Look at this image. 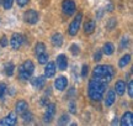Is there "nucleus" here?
Listing matches in <instances>:
<instances>
[{
  "mask_svg": "<svg viewBox=\"0 0 133 126\" xmlns=\"http://www.w3.org/2000/svg\"><path fill=\"white\" fill-rule=\"evenodd\" d=\"M30 0H16V3L19 4V6H25V5L29 3Z\"/></svg>",
  "mask_w": 133,
  "mask_h": 126,
  "instance_id": "38",
  "label": "nucleus"
},
{
  "mask_svg": "<svg viewBox=\"0 0 133 126\" xmlns=\"http://www.w3.org/2000/svg\"><path fill=\"white\" fill-rule=\"evenodd\" d=\"M128 43H129V39L127 36H123L122 40H121V48H126L128 46Z\"/></svg>",
  "mask_w": 133,
  "mask_h": 126,
  "instance_id": "32",
  "label": "nucleus"
},
{
  "mask_svg": "<svg viewBox=\"0 0 133 126\" xmlns=\"http://www.w3.org/2000/svg\"><path fill=\"white\" fill-rule=\"evenodd\" d=\"M17 122V116L15 112H10L8 116H5L1 121H0V125L1 126H11V125H15Z\"/></svg>",
  "mask_w": 133,
  "mask_h": 126,
  "instance_id": "9",
  "label": "nucleus"
},
{
  "mask_svg": "<svg viewBox=\"0 0 133 126\" xmlns=\"http://www.w3.org/2000/svg\"><path fill=\"white\" fill-rule=\"evenodd\" d=\"M62 10H63V14L66 15V16H71L73 14H75L76 5L74 3V0H63Z\"/></svg>",
  "mask_w": 133,
  "mask_h": 126,
  "instance_id": "5",
  "label": "nucleus"
},
{
  "mask_svg": "<svg viewBox=\"0 0 133 126\" xmlns=\"http://www.w3.org/2000/svg\"><path fill=\"white\" fill-rule=\"evenodd\" d=\"M107 88V83L99 80L96 78H92L89 82V88H88V95L91 100L94 102H100L104 99V94Z\"/></svg>",
  "mask_w": 133,
  "mask_h": 126,
  "instance_id": "1",
  "label": "nucleus"
},
{
  "mask_svg": "<svg viewBox=\"0 0 133 126\" xmlns=\"http://www.w3.org/2000/svg\"><path fill=\"white\" fill-rule=\"evenodd\" d=\"M56 63H57L58 69H59V71H64V69H66V67H68V59H66L65 54H59V56L57 57Z\"/></svg>",
  "mask_w": 133,
  "mask_h": 126,
  "instance_id": "12",
  "label": "nucleus"
},
{
  "mask_svg": "<svg viewBox=\"0 0 133 126\" xmlns=\"http://www.w3.org/2000/svg\"><path fill=\"white\" fill-rule=\"evenodd\" d=\"M129 62H131V54H124L123 57L119 59V62H118L119 68H124Z\"/></svg>",
  "mask_w": 133,
  "mask_h": 126,
  "instance_id": "22",
  "label": "nucleus"
},
{
  "mask_svg": "<svg viewBox=\"0 0 133 126\" xmlns=\"http://www.w3.org/2000/svg\"><path fill=\"white\" fill-rule=\"evenodd\" d=\"M70 52L73 56H78V54L80 53V48H79V46L76 43H73L70 46Z\"/></svg>",
  "mask_w": 133,
  "mask_h": 126,
  "instance_id": "26",
  "label": "nucleus"
},
{
  "mask_svg": "<svg viewBox=\"0 0 133 126\" xmlns=\"http://www.w3.org/2000/svg\"><path fill=\"white\" fill-rule=\"evenodd\" d=\"M12 4H14V0H3V6H4L5 10H9L12 8Z\"/></svg>",
  "mask_w": 133,
  "mask_h": 126,
  "instance_id": "30",
  "label": "nucleus"
},
{
  "mask_svg": "<svg viewBox=\"0 0 133 126\" xmlns=\"http://www.w3.org/2000/svg\"><path fill=\"white\" fill-rule=\"evenodd\" d=\"M21 115H22V119H24V121H25V122H30V121H32L33 115H32V112H31V111H29V110H26V111H25L24 114H21Z\"/></svg>",
  "mask_w": 133,
  "mask_h": 126,
  "instance_id": "25",
  "label": "nucleus"
},
{
  "mask_svg": "<svg viewBox=\"0 0 133 126\" xmlns=\"http://www.w3.org/2000/svg\"><path fill=\"white\" fill-rule=\"evenodd\" d=\"M37 57H38V63H41V64H46L48 62V59H49V56H48L47 52L37 54Z\"/></svg>",
  "mask_w": 133,
  "mask_h": 126,
  "instance_id": "24",
  "label": "nucleus"
},
{
  "mask_svg": "<svg viewBox=\"0 0 133 126\" xmlns=\"http://www.w3.org/2000/svg\"><path fill=\"white\" fill-rule=\"evenodd\" d=\"M15 110H16V112H19L20 115H21L26 110H29V104L25 102V100H19V102L16 103V105H15Z\"/></svg>",
  "mask_w": 133,
  "mask_h": 126,
  "instance_id": "16",
  "label": "nucleus"
},
{
  "mask_svg": "<svg viewBox=\"0 0 133 126\" xmlns=\"http://www.w3.org/2000/svg\"><path fill=\"white\" fill-rule=\"evenodd\" d=\"M69 111H70V114H75L76 112V105L74 102L69 103Z\"/></svg>",
  "mask_w": 133,
  "mask_h": 126,
  "instance_id": "34",
  "label": "nucleus"
},
{
  "mask_svg": "<svg viewBox=\"0 0 133 126\" xmlns=\"http://www.w3.org/2000/svg\"><path fill=\"white\" fill-rule=\"evenodd\" d=\"M106 9H107V11H112V10H114V4H112V3H109L107 6H106Z\"/></svg>",
  "mask_w": 133,
  "mask_h": 126,
  "instance_id": "40",
  "label": "nucleus"
},
{
  "mask_svg": "<svg viewBox=\"0 0 133 126\" xmlns=\"http://www.w3.org/2000/svg\"><path fill=\"white\" fill-rule=\"evenodd\" d=\"M88 73H89V66H88V64H84V66L81 67V77L86 78L88 77Z\"/></svg>",
  "mask_w": 133,
  "mask_h": 126,
  "instance_id": "33",
  "label": "nucleus"
},
{
  "mask_svg": "<svg viewBox=\"0 0 133 126\" xmlns=\"http://www.w3.org/2000/svg\"><path fill=\"white\" fill-rule=\"evenodd\" d=\"M66 87H68V79L65 77H58L54 80V88L59 92H63Z\"/></svg>",
  "mask_w": 133,
  "mask_h": 126,
  "instance_id": "10",
  "label": "nucleus"
},
{
  "mask_svg": "<svg viewBox=\"0 0 133 126\" xmlns=\"http://www.w3.org/2000/svg\"><path fill=\"white\" fill-rule=\"evenodd\" d=\"M24 20L30 25H35L38 22V20H39V15L36 10H27L26 12L24 14Z\"/></svg>",
  "mask_w": 133,
  "mask_h": 126,
  "instance_id": "7",
  "label": "nucleus"
},
{
  "mask_svg": "<svg viewBox=\"0 0 133 126\" xmlns=\"http://www.w3.org/2000/svg\"><path fill=\"white\" fill-rule=\"evenodd\" d=\"M48 103H49V100H48V99H47L46 97H43L42 99H41V102H39V104H41V105H43V106H46V105H47Z\"/></svg>",
  "mask_w": 133,
  "mask_h": 126,
  "instance_id": "37",
  "label": "nucleus"
},
{
  "mask_svg": "<svg viewBox=\"0 0 133 126\" xmlns=\"http://www.w3.org/2000/svg\"><path fill=\"white\" fill-rule=\"evenodd\" d=\"M116 100V93L115 90H109L107 94H106V98H105V106H111L112 104Z\"/></svg>",
  "mask_w": 133,
  "mask_h": 126,
  "instance_id": "15",
  "label": "nucleus"
},
{
  "mask_svg": "<svg viewBox=\"0 0 133 126\" xmlns=\"http://www.w3.org/2000/svg\"><path fill=\"white\" fill-rule=\"evenodd\" d=\"M8 45H9V40L6 39V36H3L1 40H0V46L1 47H6Z\"/></svg>",
  "mask_w": 133,
  "mask_h": 126,
  "instance_id": "35",
  "label": "nucleus"
},
{
  "mask_svg": "<svg viewBox=\"0 0 133 126\" xmlns=\"http://www.w3.org/2000/svg\"><path fill=\"white\" fill-rule=\"evenodd\" d=\"M47 110L44 112V116H43V121L44 122H51L52 121L53 116L56 114V104L54 103H48L47 105Z\"/></svg>",
  "mask_w": 133,
  "mask_h": 126,
  "instance_id": "8",
  "label": "nucleus"
},
{
  "mask_svg": "<svg viewBox=\"0 0 133 126\" xmlns=\"http://www.w3.org/2000/svg\"><path fill=\"white\" fill-rule=\"evenodd\" d=\"M51 41H52V45L54 46V47H61V46L63 45V36H62V34L56 32V34L52 36Z\"/></svg>",
  "mask_w": 133,
  "mask_h": 126,
  "instance_id": "18",
  "label": "nucleus"
},
{
  "mask_svg": "<svg viewBox=\"0 0 133 126\" xmlns=\"http://www.w3.org/2000/svg\"><path fill=\"white\" fill-rule=\"evenodd\" d=\"M114 52H115L114 45L111 43V42H106L104 45V47H102V53H105L106 56H111Z\"/></svg>",
  "mask_w": 133,
  "mask_h": 126,
  "instance_id": "20",
  "label": "nucleus"
},
{
  "mask_svg": "<svg viewBox=\"0 0 133 126\" xmlns=\"http://www.w3.org/2000/svg\"><path fill=\"white\" fill-rule=\"evenodd\" d=\"M4 69H5V74L6 75H9V77H11L12 74H14V71H15V66L12 62H9L6 63L4 66Z\"/></svg>",
  "mask_w": 133,
  "mask_h": 126,
  "instance_id": "21",
  "label": "nucleus"
},
{
  "mask_svg": "<svg viewBox=\"0 0 133 126\" xmlns=\"http://www.w3.org/2000/svg\"><path fill=\"white\" fill-rule=\"evenodd\" d=\"M126 92V83L123 80H117L115 84V93H117L118 95H123Z\"/></svg>",
  "mask_w": 133,
  "mask_h": 126,
  "instance_id": "19",
  "label": "nucleus"
},
{
  "mask_svg": "<svg viewBox=\"0 0 133 126\" xmlns=\"http://www.w3.org/2000/svg\"><path fill=\"white\" fill-rule=\"evenodd\" d=\"M69 122V116H68V114H63L62 116H61V119L58 120V124L59 125H66Z\"/></svg>",
  "mask_w": 133,
  "mask_h": 126,
  "instance_id": "27",
  "label": "nucleus"
},
{
  "mask_svg": "<svg viewBox=\"0 0 133 126\" xmlns=\"http://www.w3.org/2000/svg\"><path fill=\"white\" fill-rule=\"evenodd\" d=\"M1 4H3V0H0V5H1Z\"/></svg>",
  "mask_w": 133,
  "mask_h": 126,
  "instance_id": "42",
  "label": "nucleus"
},
{
  "mask_svg": "<svg viewBox=\"0 0 133 126\" xmlns=\"http://www.w3.org/2000/svg\"><path fill=\"white\" fill-rule=\"evenodd\" d=\"M81 20H83V14H81V12H78V14L75 15L74 20H73L70 22V25H69V29H68V32H69L70 36H75V35L78 34V31H79L80 25H81Z\"/></svg>",
  "mask_w": 133,
  "mask_h": 126,
  "instance_id": "4",
  "label": "nucleus"
},
{
  "mask_svg": "<svg viewBox=\"0 0 133 126\" xmlns=\"http://www.w3.org/2000/svg\"><path fill=\"white\" fill-rule=\"evenodd\" d=\"M121 125L122 126H132L133 125V114L131 111H127L123 114L121 119Z\"/></svg>",
  "mask_w": 133,
  "mask_h": 126,
  "instance_id": "13",
  "label": "nucleus"
},
{
  "mask_svg": "<svg viewBox=\"0 0 133 126\" xmlns=\"http://www.w3.org/2000/svg\"><path fill=\"white\" fill-rule=\"evenodd\" d=\"M6 89H8L6 84H5V83H0V99H3V98L5 97V94H6Z\"/></svg>",
  "mask_w": 133,
  "mask_h": 126,
  "instance_id": "29",
  "label": "nucleus"
},
{
  "mask_svg": "<svg viewBox=\"0 0 133 126\" xmlns=\"http://www.w3.org/2000/svg\"><path fill=\"white\" fill-rule=\"evenodd\" d=\"M101 57H102V51H97V52L94 54V61H95V62H99V61H101Z\"/></svg>",
  "mask_w": 133,
  "mask_h": 126,
  "instance_id": "36",
  "label": "nucleus"
},
{
  "mask_svg": "<svg viewBox=\"0 0 133 126\" xmlns=\"http://www.w3.org/2000/svg\"><path fill=\"white\" fill-rule=\"evenodd\" d=\"M126 89L128 90L129 98H133V80H129L128 84H127V87H126Z\"/></svg>",
  "mask_w": 133,
  "mask_h": 126,
  "instance_id": "31",
  "label": "nucleus"
},
{
  "mask_svg": "<svg viewBox=\"0 0 133 126\" xmlns=\"http://www.w3.org/2000/svg\"><path fill=\"white\" fill-rule=\"evenodd\" d=\"M43 52H46V45L43 43V42H38L35 46V53L39 54V53H43Z\"/></svg>",
  "mask_w": 133,
  "mask_h": 126,
  "instance_id": "23",
  "label": "nucleus"
},
{
  "mask_svg": "<svg viewBox=\"0 0 133 126\" xmlns=\"http://www.w3.org/2000/svg\"><path fill=\"white\" fill-rule=\"evenodd\" d=\"M102 15H104V10H102V9H100L99 12H96V16H97V19H101V17H102Z\"/></svg>",
  "mask_w": 133,
  "mask_h": 126,
  "instance_id": "39",
  "label": "nucleus"
},
{
  "mask_svg": "<svg viewBox=\"0 0 133 126\" xmlns=\"http://www.w3.org/2000/svg\"><path fill=\"white\" fill-rule=\"evenodd\" d=\"M95 20H88L85 24H84V32H85L86 35H90L92 34L94 31H95Z\"/></svg>",
  "mask_w": 133,
  "mask_h": 126,
  "instance_id": "17",
  "label": "nucleus"
},
{
  "mask_svg": "<svg viewBox=\"0 0 133 126\" xmlns=\"http://www.w3.org/2000/svg\"><path fill=\"white\" fill-rule=\"evenodd\" d=\"M116 25H117L116 19H110L107 21V24H106V27H107V30H114L116 27Z\"/></svg>",
  "mask_w": 133,
  "mask_h": 126,
  "instance_id": "28",
  "label": "nucleus"
},
{
  "mask_svg": "<svg viewBox=\"0 0 133 126\" xmlns=\"http://www.w3.org/2000/svg\"><path fill=\"white\" fill-rule=\"evenodd\" d=\"M33 71H35V66L31 61H25L21 66L19 67V77L22 80H27L29 78H31Z\"/></svg>",
  "mask_w": 133,
  "mask_h": 126,
  "instance_id": "3",
  "label": "nucleus"
},
{
  "mask_svg": "<svg viewBox=\"0 0 133 126\" xmlns=\"http://www.w3.org/2000/svg\"><path fill=\"white\" fill-rule=\"evenodd\" d=\"M115 74V69L112 66H107V64H100V66H96L92 71V78H96L99 80H102V82L107 83L109 84L112 78H114Z\"/></svg>",
  "mask_w": 133,
  "mask_h": 126,
  "instance_id": "2",
  "label": "nucleus"
},
{
  "mask_svg": "<svg viewBox=\"0 0 133 126\" xmlns=\"http://www.w3.org/2000/svg\"><path fill=\"white\" fill-rule=\"evenodd\" d=\"M117 124H118V119H116V120L112 121V125H117Z\"/></svg>",
  "mask_w": 133,
  "mask_h": 126,
  "instance_id": "41",
  "label": "nucleus"
},
{
  "mask_svg": "<svg viewBox=\"0 0 133 126\" xmlns=\"http://www.w3.org/2000/svg\"><path fill=\"white\" fill-rule=\"evenodd\" d=\"M56 64L53 62H47L46 63V68H44V77L46 78H52L56 74Z\"/></svg>",
  "mask_w": 133,
  "mask_h": 126,
  "instance_id": "11",
  "label": "nucleus"
},
{
  "mask_svg": "<svg viewBox=\"0 0 133 126\" xmlns=\"http://www.w3.org/2000/svg\"><path fill=\"white\" fill-rule=\"evenodd\" d=\"M24 42H25V37L21 34H17V32L12 34L11 39H10V45H11V48L15 49V51H17V49L22 46V43H24Z\"/></svg>",
  "mask_w": 133,
  "mask_h": 126,
  "instance_id": "6",
  "label": "nucleus"
},
{
  "mask_svg": "<svg viewBox=\"0 0 133 126\" xmlns=\"http://www.w3.org/2000/svg\"><path fill=\"white\" fill-rule=\"evenodd\" d=\"M32 85L36 89H42L44 85H46V77H42V75H39V77H36L32 79Z\"/></svg>",
  "mask_w": 133,
  "mask_h": 126,
  "instance_id": "14",
  "label": "nucleus"
}]
</instances>
